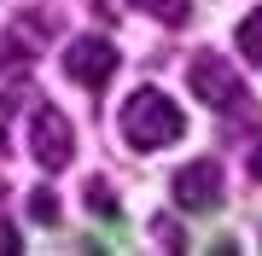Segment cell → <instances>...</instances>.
<instances>
[{"mask_svg":"<svg viewBox=\"0 0 262 256\" xmlns=\"http://www.w3.org/2000/svg\"><path fill=\"white\" fill-rule=\"evenodd\" d=\"M64 76L76 87H88V94H99V87L117 76V47L105 35H76L64 47Z\"/></svg>","mask_w":262,"mask_h":256,"instance_id":"obj_4","label":"cell"},{"mask_svg":"<svg viewBox=\"0 0 262 256\" xmlns=\"http://www.w3.org/2000/svg\"><path fill=\"white\" fill-rule=\"evenodd\" d=\"M239 53L251 58V64H262V6L239 18Z\"/></svg>","mask_w":262,"mask_h":256,"instance_id":"obj_7","label":"cell"},{"mask_svg":"<svg viewBox=\"0 0 262 256\" xmlns=\"http://www.w3.org/2000/svg\"><path fill=\"white\" fill-rule=\"evenodd\" d=\"M29 221H41V227H53V221H58V198H53L47 187L29 192Z\"/></svg>","mask_w":262,"mask_h":256,"instance_id":"obj_9","label":"cell"},{"mask_svg":"<svg viewBox=\"0 0 262 256\" xmlns=\"http://www.w3.org/2000/svg\"><path fill=\"white\" fill-rule=\"evenodd\" d=\"M134 6H140L146 18H158V24H187L192 0H134Z\"/></svg>","mask_w":262,"mask_h":256,"instance_id":"obj_8","label":"cell"},{"mask_svg":"<svg viewBox=\"0 0 262 256\" xmlns=\"http://www.w3.org/2000/svg\"><path fill=\"white\" fill-rule=\"evenodd\" d=\"M88 210H94V216H105V221L117 216V198H111V187H105V180H88Z\"/></svg>","mask_w":262,"mask_h":256,"instance_id":"obj_10","label":"cell"},{"mask_svg":"<svg viewBox=\"0 0 262 256\" xmlns=\"http://www.w3.org/2000/svg\"><path fill=\"white\" fill-rule=\"evenodd\" d=\"M187 82H192V94L204 99V105H215V111L251 117V94H245V82H239L215 53H198V58H192V64H187Z\"/></svg>","mask_w":262,"mask_h":256,"instance_id":"obj_3","label":"cell"},{"mask_svg":"<svg viewBox=\"0 0 262 256\" xmlns=\"http://www.w3.org/2000/svg\"><path fill=\"white\" fill-rule=\"evenodd\" d=\"M158 239H163V245H187V239H181V227H175V221H169V216L158 221Z\"/></svg>","mask_w":262,"mask_h":256,"instance_id":"obj_12","label":"cell"},{"mask_svg":"<svg viewBox=\"0 0 262 256\" xmlns=\"http://www.w3.org/2000/svg\"><path fill=\"white\" fill-rule=\"evenodd\" d=\"M12 111H18V94L0 99V157H6V123H12Z\"/></svg>","mask_w":262,"mask_h":256,"instance_id":"obj_11","label":"cell"},{"mask_svg":"<svg viewBox=\"0 0 262 256\" xmlns=\"http://www.w3.org/2000/svg\"><path fill=\"white\" fill-rule=\"evenodd\" d=\"M181 134H187V117H181V105L169 94H158V87L128 94V105H122V140L134 152H158V146L181 140Z\"/></svg>","mask_w":262,"mask_h":256,"instance_id":"obj_1","label":"cell"},{"mask_svg":"<svg viewBox=\"0 0 262 256\" xmlns=\"http://www.w3.org/2000/svg\"><path fill=\"white\" fill-rule=\"evenodd\" d=\"M175 204L181 210H215L222 204V163L215 157H198L175 175Z\"/></svg>","mask_w":262,"mask_h":256,"instance_id":"obj_5","label":"cell"},{"mask_svg":"<svg viewBox=\"0 0 262 256\" xmlns=\"http://www.w3.org/2000/svg\"><path fill=\"white\" fill-rule=\"evenodd\" d=\"M29 152H35L41 169H70V157H76V128H70V117L58 111V105L41 99L35 111H29Z\"/></svg>","mask_w":262,"mask_h":256,"instance_id":"obj_2","label":"cell"},{"mask_svg":"<svg viewBox=\"0 0 262 256\" xmlns=\"http://www.w3.org/2000/svg\"><path fill=\"white\" fill-rule=\"evenodd\" d=\"M41 47H47V24L41 18H18L12 35L0 41V70H24V58H35Z\"/></svg>","mask_w":262,"mask_h":256,"instance_id":"obj_6","label":"cell"},{"mask_svg":"<svg viewBox=\"0 0 262 256\" xmlns=\"http://www.w3.org/2000/svg\"><path fill=\"white\" fill-rule=\"evenodd\" d=\"M251 180H262V140H256V152H251Z\"/></svg>","mask_w":262,"mask_h":256,"instance_id":"obj_13","label":"cell"}]
</instances>
